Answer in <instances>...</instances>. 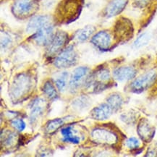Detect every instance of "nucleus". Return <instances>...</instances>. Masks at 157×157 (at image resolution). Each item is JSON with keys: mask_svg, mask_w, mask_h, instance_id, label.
<instances>
[{"mask_svg": "<svg viewBox=\"0 0 157 157\" xmlns=\"http://www.w3.org/2000/svg\"><path fill=\"white\" fill-rule=\"evenodd\" d=\"M11 125L18 132H23L25 129L26 124L22 119H14L11 121Z\"/></svg>", "mask_w": 157, "mask_h": 157, "instance_id": "28", "label": "nucleus"}, {"mask_svg": "<svg viewBox=\"0 0 157 157\" xmlns=\"http://www.w3.org/2000/svg\"><path fill=\"white\" fill-rule=\"evenodd\" d=\"M95 31V27L93 25H87L86 27L79 29L74 35V39L79 43L85 42L90 39Z\"/></svg>", "mask_w": 157, "mask_h": 157, "instance_id": "19", "label": "nucleus"}, {"mask_svg": "<svg viewBox=\"0 0 157 157\" xmlns=\"http://www.w3.org/2000/svg\"><path fill=\"white\" fill-rule=\"evenodd\" d=\"M33 85L31 76L28 73H21L14 78L10 88V94L15 102L22 101L31 93Z\"/></svg>", "mask_w": 157, "mask_h": 157, "instance_id": "1", "label": "nucleus"}, {"mask_svg": "<svg viewBox=\"0 0 157 157\" xmlns=\"http://www.w3.org/2000/svg\"><path fill=\"white\" fill-rule=\"evenodd\" d=\"M11 43V39L10 36L7 33H2L1 36V48L2 49H6L9 47V45Z\"/></svg>", "mask_w": 157, "mask_h": 157, "instance_id": "30", "label": "nucleus"}, {"mask_svg": "<svg viewBox=\"0 0 157 157\" xmlns=\"http://www.w3.org/2000/svg\"><path fill=\"white\" fill-rule=\"evenodd\" d=\"M68 41V34L64 31H57L54 33L51 42L47 46V54L54 56L60 53L64 49Z\"/></svg>", "mask_w": 157, "mask_h": 157, "instance_id": "8", "label": "nucleus"}, {"mask_svg": "<svg viewBox=\"0 0 157 157\" xmlns=\"http://www.w3.org/2000/svg\"><path fill=\"white\" fill-rule=\"evenodd\" d=\"M72 105L77 109H84L89 105V100L86 97H80L74 101Z\"/></svg>", "mask_w": 157, "mask_h": 157, "instance_id": "27", "label": "nucleus"}, {"mask_svg": "<svg viewBox=\"0 0 157 157\" xmlns=\"http://www.w3.org/2000/svg\"><path fill=\"white\" fill-rule=\"evenodd\" d=\"M2 144H4V146L6 147H11L17 142V134L15 132L7 130L4 132V134L2 133L1 136Z\"/></svg>", "mask_w": 157, "mask_h": 157, "instance_id": "23", "label": "nucleus"}, {"mask_svg": "<svg viewBox=\"0 0 157 157\" xmlns=\"http://www.w3.org/2000/svg\"><path fill=\"white\" fill-rule=\"evenodd\" d=\"M92 140L98 144L112 146L118 141V136L115 132L106 128L94 129L90 133Z\"/></svg>", "mask_w": 157, "mask_h": 157, "instance_id": "6", "label": "nucleus"}, {"mask_svg": "<svg viewBox=\"0 0 157 157\" xmlns=\"http://www.w3.org/2000/svg\"><path fill=\"white\" fill-rule=\"evenodd\" d=\"M39 9V0H15L12 13L19 19H25L35 13Z\"/></svg>", "mask_w": 157, "mask_h": 157, "instance_id": "4", "label": "nucleus"}, {"mask_svg": "<svg viewBox=\"0 0 157 157\" xmlns=\"http://www.w3.org/2000/svg\"><path fill=\"white\" fill-rule=\"evenodd\" d=\"M54 26L51 23L47 24L33 34V40L38 45L47 47L54 37Z\"/></svg>", "mask_w": 157, "mask_h": 157, "instance_id": "9", "label": "nucleus"}, {"mask_svg": "<svg viewBox=\"0 0 157 157\" xmlns=\"http://www.w3.org/2000/svg\"><path fill=\"white\" fill-rule=\"evenodd\" d=\"M45 102L42 98H38L33 100L31 104V112H30L29 120L33 124L38 121V120L43 115L45 109Z\"/></svg>", "mask_w": 157, "mask_h": 157, "instance_id": "16", "label": "nucleus"}, {"mask_svg": "<svg viewBox=\"0 0 157 157\" xmlns=\"http://www.w3.org/2000/svg\"><path fill=\"white\" fill-rule=\"evenodd\" d=\"M68 77V74L66 72L62 73L59 77L57 78L55 80V86L59 91H64L67 87V78Z\"/></svg>", "mask_w": 157, "mask_h": 157, "instance_id": "25", "label": "nucleus"}, {"mask_svg": "<svg viewBox=\"0 0 157 157\" xmlns=\"http://www.w3.org/2000/svg\"><path fill=\"white\" fill-rule=\"evenodd\" d=\"M151 39V36L149 33H147V32L143 33L134 41L133 47L135 49H140L149 43Z\"/></svg>", "mask_w": 157, "mask_h": 157, "instance_id": "24", "label": "nucleus"}, {"mask_svg": "<svg viewBox=\"0 0 157 157\" xmlns=\"http://www.w3.org/2000/svg\"><path fill=\"white\" fill-rule=\"evenodd\" d=\"M90 75V69L88 67H78L72 72L70 80V88L71 91L75 92L81 86H85L88 76Z\"/></svg>", "mask_w": 157, "mask_h": 157, "instance_id": "7", "label": "nucleus"}, {"mask_svg": "<svg viewBox=\"0 0 157 157\" xmlns=\"http://www.w3.org/2000/svg\"><path fill=\"white\" fill-rule=\"evenodd\" d=\"M106 103L110 106L113 112H117L123 105L124 100L120 94L113 93L110 94L106 98Z\"/></svg>", "mask_w": 157, "mask_h": 157, "instance_id": "20", "label": "nucleus"}, {"mask_svg": "<svg viewBox=\"0 0 157 157\" xmlns=\"http://www.w3.org/2000/svg\"><path fill=\"white\" fill-rule=\"evenodd\" d=\"M120 118L124 123L128 124H134L136 121V117L134 113H132V112H126V113L122 114L120 116Z\"/></svg>", "mask_w": 157, "mask_h": 157, "instance_id": "29", "label": "nucleus"}, {"mask_svg": "<svg viewBox=\"0 0 157 157\" xmlns=\"http://www.w3.org/2000/svg\"><path fill=\"white\" fill-rule=\"evenodd\" d=\"M78 54L72 46L64 48L56 56L54 60V65L59 69L71 67L77 63Z\"/></svg>", "mask_w": 157, "mask_h": 157, "instance_id": "5", "label": "nucleus"}, {"mask_svg": "<svg viewBox=\"0 0 157 157\" xmlns=\"http://www.w3.org/2000/svg\"><path fill=\"white\" fill-rule=\"evenodd\" d=\"M64 142L70 143L73 144H78L80 142V136L77 130L72 125L64 127L60 130Z\"/></svg>", "mask_w": 157, "mask_h": 157, "instance_id": "18", "label": "nucleus"}, {"mask_svg": "<svg viewBox=\"0 0 157 157\" xmlns=\"http://www.w3.org/2000/svg\"><path fill=\"white\" fill-rule=\"evenodd\" d=\"M116 37L120 40H128L132 37L133 34V28L132 23L128 19H120L116 23L115 29Z\"/></svg>", "mask_w": 157, "mask_h": 157, "instance_id": "12", "label": "nucleus"}, {"mask_svg": "<svg viewBox=\"0 0 157 157\" xmlns=\"http://www.w3.org/2000/svg\"><path fill=\"white\" fill-rule=\"evenodd\" d=\"M157 79V71L151 70L142 74L138 78H134L130 82V90L135 94H140L151 87Z\"/></svg>", "mask_w": 157, "mask_h": 157, "instance_id": "3", "label": "nucleus"}, {"mask_svg": "<svg viewBox=\"0 0 157 157\" xmlns=\"http://www.w3.org/2000/svg\"><path fill=\"white\" fill-rule=\"evenodd\" d=\"M91 43L101 51H107L112 44V37L106 31H101L92 36Z\"/></svg>", "mask_w": 157, "mask_h": 157, "instance_id": "11", "label": "nucleus"}, {"mask_svg": "<svg viewBox=\"0 0 157 157\" xmlns=\"http://www.w3.org/2000/svg\"><path fill=\"white\" fill-rule=\"evenodd\" d=\"M137 75V70L132 66H123L117 68L113 72V78L119 82L133 80Z\"/></svg>", "mask_w": 157, "mask_h": 157, "instance_id": "13", "label": "nucleus"}, {"mask_svg": "<svg viewBox=\"0 0 157 157\" xmlns=\"http://www.w3.org/2000/svg\"><path fill=\"white\" fill-rule=\"evenodd\" d=\"M113 110L107 103L101 104L94 107L90 112V117L98 121H104L108 120L112 115Z\"/></svg>", "mask_w": 157, "mask_h": 157, "instance_id": "14", "label": "nucleus"}, {"mask_svg": "<svg viewBox=\"0 0 157 157\" xmlns=\"http://www.w3.org/2000/svg\"><path fill=\"white\" fill-rule=\"evenodd\" d=\"M42 91L49 100H54L58 97V92L51 80H47L42 87Z\"/></svg>", "mask_w": 157, "mask_h": 157, "instance_id": "21", "label": "nucleus"}, {"mask_svg": "<svg viewBox=\"0 0 157 157\" xmlns=\"http://www.w3.org/2000/svg\"><path fill=\"white\" fill-rule=\"evenodd\" d=\"M83 0H62L55 11L57 21L69 23L77 19L82 10Z\"/></svg>", "mask_w": 157, "mask_h": 157, "instance_id": "2", "label": "nucleus"}, {"mask_svg": "<svg viewBox=\"0 0 157 157\" xmlns=\"http://www.w3.org/2000/svg\"><path fill=\"white\" fill-rule=\"evenodd\" d=\"M137 132L142 141L149 143L154 138L156 133V129L147 119L142 118L138 123Z\"/></svg>", "mask_w": 157, "mask_h": 157, "instance_id": "10", "label": "nucleus"}, {"mask_svg": "<svg viewBox=\"0 0 157 157\" xmlns=\"http://www.w3.org/2000/svg\"><path fill=\"white\" fill-rule=\"evenodd\" d=\"M51 18L48 15L34 16L30 20L26 27V31L29 33H35L47 24L51 23Z\"/></svg>", "mask_w": 157, "mask_h": 157, "instance_id": "15", "label": "nucleus"}, {"mask_svg": "<svg viewBox=\"0 0 157 157\" xmlns=\"http://www.w3.org/2000/svg\"><path fill=\"white\" fill-rule=\"evenodd\" d=\"M128 0H112L106 6L104 15L109 18L120 15L125 8Z\"/></svg>", "mask_w": 157, "mask_h": 157, "instance_id": "17", "label": "nucleus"}, {"mask_svg": "<svg viewBox=\"0 0 157 157\" xmlns=\"http://www.w3.org/2000/svg\"><path fill=\"white\" fill-rule=\"evenodd\" d=\"M125 146L128 149L131 151H136L138 148H140V141L138 138L136 137H131L126 140Z\"/></svg>", "mask_w": 157, "mask_h": 157, "instance_id": "26", "label": "nucleus"}, {"mask_svg": "<svg viewBox=\"0 0 157 157\" xmlns=\"http://www.w3.org/2000/svg\"><path fill=\"white\" fill-rule=\"evenodd\" d=\"M64 124V119L62 118H57L49 120L46 123L45 128H44L45 132L49 134L53 133V132L57 131L58 129L61 128L62 126H63Z\"/></svg>", "mask_w": 157, "mask_h": 157, "instance_id": "22", "label": "nucleus"}, {"mask_svg": "<svg viewBox=\"0 0 157 157\" xmlns=\"http://www.w3.org/2000/svg\"><path fill=\"white\" fill-rule=\"evenodd\" d=\"M136 1L140 4H146V3L148 2L149 0H136Z\"/></svg>", "mask_w": 157, "mask_h": 157, "instance_id": "31", "label": "nucleus"}]
</instances>
